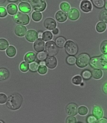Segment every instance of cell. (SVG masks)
Instances as JSON below:
<instances>
[{"label":"cell","mask_w":107,"mask_h":123,"mask_svg":"<svg viewBox=\"0 0 107 123\" xmlns=\"http://www.w3.org/2000/svg\"><path fill=\"white\" fill-rule=\"evenodd\" d=\"M23 102V98L19 94L16 93L10 96L6 104L9 109L15 111L19 109Z\"/></svg>","instance_id":"obj_1"},{"label":"cell","mask_w":107,"mask_h":123,"mask_svg":"<svg viewBox=\"0 0 107 123\" xmlns=\"http://www.w3.org/2000/svg\"><path fill=\"white\" fill-rule=\"evenodd\" d=\"M107 54H103L98 57H92L90 60V65L94 68L107 70Z\"/></svg>","instance_id":"obj_2"},{"label":"cell","mask_w":107,"mask_h":123,"mask_svg":"<svg viewBox=\"0 0 107 123\" xmlns=\"http://www.w3.org/2000/svg\"><path fill=\"white\" fill-rule=\"evenodd\" d=\"M15 22L18 25H27L30 22L29 17L27 14L21 12H19L14 17Z\"/></svg>","instance_id":"obj_3"},{"label":"cell","mask_w":107,"mask_h":123,"mask_svg":"<svg viewBox=\"0 0 107 123\" xmlns=\"http://www.w3.org/2000/svg\"><path fill=\"white\" fill-rule=\"evenodd\" d=\"M64 48L67 54L70 56H75L78 52L79 48L78 45L71 40H69L66 42Z\"/></svg>","instance_id":"obj_4"},{"label":"cell","mask_w":107,"mask_h":123,"mask_svg":"<svg viewBox=\"0 0 107 123\" xmlns=\"http://www.w3.org/2000/svg\"><path fill=\"white\" fill-rule=\"evenodd\" d=\"M90 59V57L88 54L86 53H82L77 58L76 60V64L80 68H84L88 65Z\"/></svg>","instance_id":"obj_5"},{"label":"cell","mask_w":107,"mask_h":123,"mask_svg":"<svg viewBox=\"0 0 107 123\" xmlns=\"http://www.w3.org/2000/svg\"><path fill=\"white\" fill-rule=\"evenodd\" d=\"M30 4L33 9L37 12H42L46 8L45 0H31Z\"/></svg>","instance_id":"obj_6"},{"label":"cell","mask_w":107,"mask_h":123,"mask_svg":"<svg viewBox=\"0 0 107 123\" xmlns=\"http://www.w3.org/2000/svg\"><path fill=\"white\" fill-rule=\"evenodd\" d=\"M59 48L53 41H50L46 43V52L48 55L55 56L58 53Z\"/></svg>","instance_id":"obj_7"},{"label":"cell","mask_w":107,"mask_h":123,"mask_svg":"<svg viewBox=\"0 0 107 123\" xmlns=\"http://www.w3.org/2000/svg\"><path fill=\"white\" fill-rule=\"evenodd\" d=\"M44 27L46 29L49 30H52L55 29L57 26L56 21L53 18H47L43 22Z\"/></svg>","instance_id":"obj_8"},{"label":"cell","mask_w":107,"mask_h":123,"mask_svg":"<svg viewBox=\"0 0 107 123\" xmlns=\"http://www.w3.org/2000/svg\"><path fill=\"white\" fill-rule=\"evenodd\" d=\"M45 62L46 66L50 69H54L57 65V60L54 56H48L46 59Z\"/></svg>","instance_id":"obj_9"},{"label":"cell","mask_w":107,"mask_h":123,"mask_svg":"<svg viewBox=\"0 0 107 123\" xmlns=\"http://www.w3.org/2000/svg\"><path fill=\"white\" fill-rule=\"evenodd\" d=\"M38 36L37 32L35 30H31L27 32L25 36L26 39L29 42H33L38 39Z\"/></svg>","instance_id":"obj_10"},{"label":"cell","mask_w":107,"mask_h":123,"mask_svg":"<svg viewBox=\"0 0 107 123\" xmlns=\"http://www.w3.org/2000/svg\"><path fill=\"white\" fill-rule=\"evenodd\" d=\"M66 112L70 116H75L78 114V106L74 103L68 105L66 109Z\"/></svg>","instance_id":"obj_11"},{"label":"cell","mask_w":107,"mask_h":123,"mask_svg":"<svg viewBox=\"0 0 107 123\" xmlns=\"http://www.w3.org/2000/svg\"><path fill=\"white\" fill-rule=\"evenodd\" d=\"M69 18L71 20H77L79 18L80 13L77 9L72 8L68 11V16Z\"/></svg>","instance_id":"obj_12"},{"label":"cell","mask_w":107,"mask_h":123,"mask_svg":"<svg viewBox=\"0 0 107 123\" xmlns=\"http://www.w3.org/2000/svg\"><path fill=\"white\" fill-rule=\"evenodd\" d=\"M33 47L36 52H42L44 50L45 42L42 39L39 38L34 43Z\"/></svg>","instance_id":"obj_13"},{"label":"cell","mask_w":107,"mask_h":123,"mask_svg":"<svg viewBox=\"0 0 107 123\" xmlns=\"http://www.w3.org/2000/svg\"><path fill=\"white\" fill-rule=\"evenodd\" d=\"M92 114L93 116L96 118L97 119H99L103 117V112L101 107L99 106L95 105L93 108Z\"/></svg>","instance_id":"obj_14"},{"label":"cell","mask_w":107,"mask_h":123,"mask_svg":"<svg viewBox=\"0 0 107 123\" xmlns=\"http://www.w3.org/2000/svg\"><path fill=\"white\" fill-rule=\"evenodd\" d=\"M92 8V4L90 1H83L81 2L80 8L83 12L86 13L89 12L91 11Z\"/></svg>","instance_id":"obj_15"},{"label":"cell","mask_w":107,"mask_h":123,"mask_svg":"<svg viewBox=\"0 0 107 123\" xmlns=\"http://www.w3.org/2000/svg\"><path fill=\"white\" fill-rule=\"evenodd\" d=\"M68 16L66 13L63 11H58L55 14V18L60 23H64L66 21Z\"/></svg>","instance_id":"obj_16"},{"label":"cell","mask_w":107,"mask_h":123,"mask_svg":"<svg viewBox=\"0 0 107 123\" xmlns=\"http://www.w3.org/2000/svg\"><path fill=\"white\" fill-rule=\"evenodd\" d=\"M27 31V28L25 26L18 25L15 28V34L19 37H23L26 35Z\"/></svg>","instance_id":"obj_17"},{"label":"cell","mask_w":107,"mask_h":123,"mask_svg":"<svg viewBox=\"0 0 107 123\" xmlns=\"http://www.w3.org/2000/svg\"><path fill=\"white\" fill-rule=\"evenodd\" d=\"M20 10L24 13H28L31 10V7L30 5L27 3L21 2L19 5Z\"/></svg>","instance_id":"obj_18"},{"label":"cell","mask_w":107,"mask_h":123,"mask_svg":"<svg viewBox=\"0 0 107 123\" xmlns=\"http://www.w3.org/2000/svg\"><path fill=\"white\" fill-rule=\"evenodd\" d=\"M8 13L11 15H14L18 11V8L16 5L14 4H10L7 7Z\"/></svg>","instance_id":"obj_19"},{"label":"cell","mask_w":107,"mask_h":123,"mask_svg":"<svg viewBox=\"0 0 107 123\" xmlns=\"http://www.w3.org/2000/svg\"><path fill=\"white\" fill-rule=\"evenodd\" d=\"M10 76V73L8 70L5 68H0V80H6Z\"/></svg>","instance_id":"obj_20"},{"label":"cell","mask_w":107,"mask_h":123,"mask_svg":"<svg viewBox=\"0 0 107 123\" xmlns=\"http://www.w3.org/2000/svg\"><path fill=\"white\" fill-rule=\"evenodd\" d=\"M36 58V54L33 52H29L25 55L24 60L29 63H32L35 60Z\"/></svg>","instance_id":"obj_21"},{"label":"cell","mask_w":107,"mask_h":123,"mask_svg":"<svg viewBox=\"0 0 107 123\" xmlns=\"http://www.w3.org/2000/svg\"><path fill=\"white\" fill-rule=\"evenodd\" d=\"M92 76L95 79H101L103 76V72L101 69L96 68L94 69L92 71Z\"/></svg>","instance_id":"obj_22"},{"label":"cell","mask_w":107,"mask_h":123,"mask_svg":"<svg viewBox=\"0 0 107 123\" xmlns=\"http://www.w3.org/2000/svg\"><path fill=\"white\" fill-rule=\"evenodd\" d=\"M6 55L9 57H13L16 56V49L14 46H10L6 50Z\"/></svg>","instance_id":"obj_23"},{"label":"cell","mask_w":107,"mask_h":123,"mask_svg":"<svg viewBox=\"0 0 107 123\" xmlns=\"http://www.w3.org/2000/svg\"><path fill=\"white\" fill-rule=\"evenodd\" d=\"M107 25L104 22H100L98 23L96 26V30L97 32L100 33H102L106 31Z\"/></svg>","instance_id":"obj_24"},{"label":"cell","mask_w":107,"mask_h":123,"mask_svg":"<svg viewBox=\"0 0 107 123\" xmlns=\"http://www.w3.org/2000/svg\"><path fill=\"white\" fill-rule=\"evenodd\" d=\"M55 43L58 47L63 48L66 42V39L63 37H59L56 38Z\"/></svg>","instance_id":"obj_25"},{"label":"cell","mask_w":107,"mask_h":123,"mask_svg":"<svg viewBox=\"0 0 107 123\" xmlns=\"http://www.w3.org/2000/svg\"><path fill=\"white\" fill-rule=\"evenodd\" d=\"M42 38L45 41H49L53 39V35L49 31H46L43 33Z\"/></svg>","instance_id":"obj_26"},{"label":"cell","mask_w":107,"mask_h":123,"mask_svg":"<svg viewBox=\"0 0 107 123\" xmlns=\"http://www.w3.org/2000/svg\"><path fill=\"white\" fill-rule=\"evenodd\" d=\"M93 4L98 8L101 9L105 6L104 0H92Z\"/></svg>","instance_id":"obj_27"},{"label":"cell","mask_w":107,"mask_h":123,"mask_svg":"<svg viewBox=\"0 0 107 123\" xmlns=\"http://www.w3.org/2000/svg\"><path fill=\"white\" fill-rule=\"evenodd\" d=\"M9 46V42L7 40L4 38L0 39V50H5Z\"/></svg>","instance_id":"obj_28"},{"label":"cell","mask_w":107,"mask_h":123,"mask_svg":"<svg viewBox=\"0 0 107 123\" xmlns=\"http://www.w3.org/2000/svg\"><path fill=\"white\" fill-rule=\"evenodd\" d=\"M32 18L33 20L36 22H39L41 20L42 18L41 13L36 12H33L32 15Z\"/></svg>","instance_id":"obj_29"},{"label":"cell","mask_w":107,"mask_h":123,"mask_svg":"<svg viewBox=\"0 0 107 123\" xmlns=\"http://www.w3.org/2000/svg\"><path fill=\"white\" fill-rule=\"evenodd\" d=\"M81 75L83 78L86 80H89L92 77V73L90 70L86 69L82 72Z\"/></svg>","instance_id":"obj_30"},{"label":"cell","mask_w":107,"mask_h":123,"mask_svg":"<svg viewBox=\"0 0 107 123\" xmlns=\"http://www.w3.org/2000/svg\"><path fill=\"white\" fill-rule=\"evenodd\" d=\"M82 81V79L81 76L80 75H77L72 78V82L75 85H79Z\"/></svg>","instance_id":"obj_31"},{"label":"cell","mask_w":107,"mask_h":123,"mask_svg":"<svg viewBox=\"0 0 107 123\" xmlns=\"http://www.w3.org/2000/svg\"><path fill=\"white\" fill-rule=\"evenodd\" d=\"M48 55L47 53L45 51H42L37 53V58L39 61H42L45 60Z\"/></svg>","instance_id":"obj_32"},{"label":"cell","mask_w":107,"mask_h":123,"mask_svg":"<svg viewBox=\"0 0 107 123\" xmlns=\"http://www.w3.org/2000/svg\"><path fill=\"white\" fill-rule=\"evenodd\" d=\"M79 114L81 116H84L87 115L88 112V108L85 106H81L80 107L78 110Z\"/></svg>","instance_id":"obj_33"},{"label":"cell","mask_w":107,"mask_h":123,"mask_svg":"<svg viewBox=\"0 0 107 123\" xmlns=\"http://www.w3.org/2000/svg\"><path fill=\"white\" fill-rule=\"evenodd\" d=\"M29 64L26 62H23L20 65V69L23 72H27L29 69Z\"/></svg>","instance_id":"obj_34"},{"label":"cell","mask_w":107,"mask_h":123,"mask_svg":"<svg viewBox=\"0 0 107 123\" xmlns=\"http://www.w3.org/2000/svg\"><path fill=\"white\" fill-rule=\"evenodd\" d=\"M60 8L64 12H67L70 10V6L68 3L63 2L60 5Z\"/></svg>","instance_id":"obj_35"},{"label":"cell","mask_w":107,"mask_h":123,"mask_svg":"<svg viewBox=\"0 0 107 123\" xmlns=\"http://www.w3.org/2000/svg\"><path fill=\"white\" fill-rule=\"evenodd\" d=\"M48 68L45 65H40L38 68V72L41 75L46 74L48 72Z\"/></svg>","instance_id":"obj_36"},{"label":"cell","mask_w":107,"mask_h":123,"mask_svg":"<svg viewBox=\"0 0 107 123\" xmlns=\"http://www.w3.org/2000/svg\"><path fill=\"white\" fill-rule=\"evenodd\" d=\"M100 18L101 20L104 23H107V10H103L102 11L100 15Z\"/></svg>","instance_id":"obj_37"},{"label":"cell","mask_w":107,"mask_h":123,"mask_svg":"<svg viewBox=\"0 0 107 123\" xmlns=\"http://www.w3.org/2000/svg\"><path fill=\"white\" fill-rule=\"evenodd\" d=\"M100 49L101 52L104 54H107V41L105 40L102 42L100 46Z\"/></svg>","instance_id":"obj_38"},{"label":"cell","mask_w":107,"mask_h":123,"mask_svg":"<svg viewBox=\"0 0 107 123\" xmlns=\"http://www.w3.org/2000/svg\"><path fill=\"white\" fill-rule=\"evenodd\" d=\"M66 62L69 65H72L75 64L76 62V58L73 56H68L66 58Z\"/></svg>","instance_id":"obj_39"},{"label":"cell","mask_w":107,"mask_h":123,"mask_svg":"<svg viewBox=\"0 0 107 123\" xmlns=\"http://www.w3.org/2000/svg\"><path fill=\"white\" fill-rule=\"evenodd\" d=\"M39 64L37 62H32L30 64V69L33 72H36L37 70Z\"/></svg>","instance_id":"obj_40"},{"label":"cell","mask_w":107,"mask_h":123,"mask_svg":"<svg viewBox=\"0 0 107 123\" xmlns=\"http://www.w3.org/2000/svg\"><path fill=\"white\" fill-rule=\"evenodd\" d=\"M86 121L88 123H97V120L94 116L90 115L87 117Z\"/></svg>","instance_id":"obj_41"},{"label":"cell","mask_w":107,"mask_h":123,"mask_svg":"<svg viewBox=\"0 0 107 123\" xmlns=\"http://www.w3.org/2000/svg\"><path fill=\"white\" fill-rule=\"evenodd\" d=\"M7 99L6 95L3 93H0V104H3L5 103Z\"/></svg>","instance_id":"obj_42"},{"label":"cell","mask_w":107,"mask_h":123,"mask_svg":"<svg viewBox=\"0 0 107 123\" xmlns=\"http://www.w3.org/2000/svg\"><path fill=\"white\" fill-rule=\"evenodd\" d=\"M77 122L76 119L74 116H70L67 117L66 120V123H76Z\"/></svg>","instance_id":"obj_43"},{"label":"cell","mask_w":107,"mask_h":123,"mask_svg":"<svg viewBox=\"0 0 107 123\" xmlns=\"http://www.w3.org/2000/svg\"><path fill=\"white\" fill-rule=\"evenodd\" d=\"M7 15V13L5 9L2 7H0V18H4Z\"/></svg>","instance_id":"obj_44"},{"label":"cell","mask_w":107,"mask_h":123,"mask_svg":"<svg viewBox=\"0 0 107 123\" xmlns=\"http://www.w3.org/2000/svg\"><path fill=\"white\" fill-rule=\"evenodd\" d=\"M97 123H107V120L105 118H101L97 121Z\"/></svg>","instance_id":"obj_45"},{"label":"cell","mask_w":107,"mask_h":123,"mask_svg":"<svg viewBox=\"0 0 107 123\" xmlns=\"http://www.w3.org/2000/svg\"><path fill=\"white\" fill-rule=\"evenodd\" d=\"M103 90L104 92L106 94H107V83H105L103 86Z\"/></svg>","instance_id":"obj_46"},{"label":"cell","mask_w":107,"mask_h":123,"mask_svg":"<svg viewBox=\"0 0 107 123\" xmlns=\"http://www.w3.org/2000/svg\"><path fill=\"white\" fill-rule=\"evenodd\" d=\"M59 32V30L58 28H56V29H54V30H53L52 31L53 34L55 35H57V34H58Z\"/></svg>","instance_id":"obj_47"},{"label":"cell","mask_w":107,"mask_h":123,"mask_svg":"<svg viewBox=\"0 0 107 123\" xmlns=\"http://www.w3.org/2000/svg\"><path fill=\"white\" fill-rule=\"evenodd\" d=\"M6 0H0V6L3 5L5 3Z\"/></svg>","instance_id":"obj_48"},{"label":"cell","mask_w":107,"mask_h":123,"mask_svg":"<svg viewBox=\"0 0 107 123\" xmlns=\"http://www.w3.org/2000/svg\"><path fill=\"white\" fill-rule=\"evenodd\" d=\"M40 65H45L46 64L45 62L44 61H41V62H40Z\"/></svg>","instance_id":"obj_49"},{"label":"cell","mask_w":107,"mask_h":123,"mask_svg":"<svg viewBox=\"0 0 107 123\" xmlns=\"http://www.w3.org/2000/svg\"><path fill=\"white\" fill-rule=\"evenodd\" d=\"M38 36H39V37H41L42 36V32H39L38 33Z\"/></svg>","instance_id":"obj_50"},{"label":"cell","mask_w":107,"mask_h":123,"mask_svg":"<svg viewBox=\"0 0 107 123\" xmlns=\"http://www.w3.org/2000/svg\"><path fill=\"white\" fill-rule=\"evenodd\" d=\"M8 0L11 2H17L18 0Z\"/></svg>","instance_id":"obj_51"},{"label":"cell","mask_w":107,"mask_h":123,"mask_svg":"<svg viewBox=\"0 0 107 123\" xmlns=\"http://www.w3.org/2000/svg\"><path fill=\"white\" fill-rule=\"evenodd\" d=\"M21 1L23 2H28L30 1V0H21Z\"/></svg>","instance_id":"obj_52"},{"label":"cell","mask_w":107,"mask_h":123,"mask_svg":"<svg viewBox=\"0 0 107 123\" xmlns=\"http://www.w3.org/2000/svg\"><path fill=\"white\" fill-rule=\"evenodd\" d=\"M0 123H4L3 121L0 120Z\"/></svg>","instance_id":"obj_53"},{"label":"cell","mask_w":107,"mask_h":123,"mask_svg":"<svg viewBox=\"0 0 107 123\" xmlns=\"http://www.w3.org/2000/svg\"><path fill=\"white\" fill-rule=\"evenodd\" d=\"M107 4H106V6H105V7H106V10L107 9Z\"/></svg>","instance_id":"obj_54"},{"label":"cell","mask_w":107,"mask_h":123,"mask_svg":"<svg viewBox=\"0 0 107 123\" xmlns=\"http://www.w3.org/2000/svg\"></svg>","instance_id":"obj_55"}]
</instances>
